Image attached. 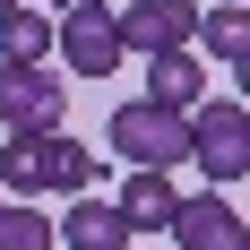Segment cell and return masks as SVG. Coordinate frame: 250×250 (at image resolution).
I'll return each mask as SVG.
<instances>
[{
    "label": "cell",
    "mask_w": 250,
    "mask_h": 250,
    "mask_svg": "<svg viewBox=\"0 0 250 250\" xmlns=\"http://www.w3.org/2000/svg\"><path fill=\"white\" fill-rule=\"evenodd\" d=\"M112 26H121V52H173L199 35V0H129L112 9Z\"/></svg>",
    "instance_id": "5b68a950"
},
{
    "label": "cell",
    "mask_w": 250,
    "mask_h": 250,
    "mask_svg": "<svg viewBox=\"0 0 250 250\" xmlns=\"http://www.w3.org/2000/svg\"><path fill=\"white\" fill-rule=\"evenodd\" d=\"M104 173V155H86L69 129H43V190H86Z\"/></svg>",
    "instance_id": "30bf717a"
},
{
    "label": "cell",
    "mask_w": 250,
    "mask_h": 250,
    "mask_svg": "<svg viewBox=\"0 0 250 250\" xmlns=\"http://www.w3.org/2000/svg\"><path fill=\"white\" fill-rule=\"evenodd\" d=\"M69 121V86L43 61H0V129H61Z\"/></svg>",
    "instance_id": "3957f363"
},
{
    "label": "cell",
    "mask_w": 250,
    "mask_h": 250,
    "mask_svg": "<svg viewBox=\"0 0 250 250\" xmlns=\"http://www.w3.org/2000/svg\"><path fill=\"white\" fill-rule=\"evenodd\" d=\"M0 9H9V0H0Z\"/></svg>",
    "instance_id": "9a60e30c"
},
{
    "label": "cell",
    "mask_w": 250,
    "mask_h": 250,
    "mask_svg": "<svg viewBox=\"0 0 250 250\" xmlns=\"http://www.w3.org/2000/svg\"><path fill=\"white\" fill-rule=\"evenodd\" d=\"M190 43H207L225 69H242V61H250V9H242V0H225L216 18H199V35H190Z\"/></svg>",
    "instance_id": "7c38bea8"
},
{
    "label": "cell",
    "mask_w": 250,
    "mask_h": 250,
    "mask_svg": "<svg viewBox=\"0 0 250 250\" xmlns=\"http://www.w3.org/2000/svg\"><path fill=\"white\" fill-rule=\"evenodd\" d=\"M52 52H61L78 78H112V69L129 61V52H121V26H112V9H78V0H69V18L52 26Z\"/></svg>",
    "instance_id": "277c9868"
},
{
    "label": "cell",
    "mask_w": 250,
    "mask_h": 250,
    "mask_svg": "<svg viewBox=\"0 0 250 250\" xmlns=\"http://www.w3.org/2000/svg\"><path fill=\"white\" fill-rule=\"evenodd\" d=\"M164 233H173L181 250H250V225H242V207H233L225 190H207V199H181Z\"/></svg>",
    "instance_id": "8992f818"
},
{
    "label": "cell",
    "mask_w": 250,
    "mask_h": 250,
    "mask_svg": "<svg viewBox=\"0 0 250 250\" xmlns=\"http://www.w3.org/2000/svg\"><path fill=\"white\" fill-rule=\"evenodd\" d=\"M0 61H52V18H35L26 0L0 9Z\"/></svg>",
    "instance_id": "8fae6325"
},
{
    "label": "cell",
    "mask_w": 250,
    "mask_h": 250,
    "mask_svg": "<svg viewBox=\"0 0 250 250\" xmlns=\"http://www.w3.org/2000/svg\"><path fill=\"white\" fill-rule=\"evenodd\" d=\"M69 199H78V207L52 225V242H69V250H129V242H138L112 199H86V190H69Z\"/></svg>",
    "instance_id": "52a82bcc"
},
{
    "label": "cell",
    "mask_w": 250,
    "mask_h": 250,
    "mask_svg": "<svg viewBox=\"0 0 250 250\" xmlns=\"http://www.w3.org/2000/svg\"><path fill=\"white\" fill-rule=\"evenodd\" d=\"M26 9H69V0H26Z\"/></svg>",
    "instance_id": "5bb4252c"
},
{
    "label": "cell",
    "mask_w": 250,
    "mask_h": 250,
    "mask_svg": "<svg viewBox=\"0 0 250 250\" xmlns=\"http://www.w3.org/2000/svg\"><path fill=\"white\" fill-rule=\"evenodd\" d=\"M190 164L207 173V190H233L250 173V112H242V95H216V104L190 112Z\"/></svg>",
    "instance_id": "7a4b0ae2"
},
{
    "label": "cell",
    "mask_w": 250,
    "mask_h": 250,
    "mask_svg": "<svg viewBox=\"0 0 250 250\" xmlns=\"http://www.w3.org/2000/svg\"><path fill=\"white\" fill-rule=\"evenodd\" d=\"M104 138H112V155H121V164L173 173L181 155H190V112H173V104H155V95H147V104H121Z\"/></svg>",
    "instance_id": "6da1fadb"
},
{
    "label": "cell",
    "mask_w": 250,
    "mask_h": 250,
    "mask_svg": "<svg viewBox=\"0 0 250 250\" xmlns=\"http://www.w3.org/2000/svg\"><path fill=\"white\" fill-rule=\"evenodd\" d=\"M0 250H61L52 242V216H35L26 199H0Z\"/></svg>",
    "instance_id": "4fadbf2b"
},
{
    "label": "cell",
    "mask_w": 250,
    "mask_h": 250,
    "mask_svg": "<svg viewBox=\"0 0 250 250\" xmlns=\"http://www.w3.org/2000/svg\"><path fill=\"white\" fill-rule=\"evenodd\" d=\"M147 95L155 104H173V112H190V104L207 95V61L190 43H173V52H147Z\"/></svg>",
    "instance_id": "9c48e42d"
},
{
    "label": "cell",
    "mask_w": 250,
    "mask_h": 250,
    "mask_svg": "<svg viewBox=\"0 0 250 250\" xmlns=\"http://www.w3.org/2000/svg\"><path fill=\"white\" fill-rule=\"evenodd\" d=\"M121 225L129 233H164L173 225V207H181V190H173V173H147V164H129V181H121Z\"/></svg>",
    "instance_id": "ba28073f"
}]
</instances>
